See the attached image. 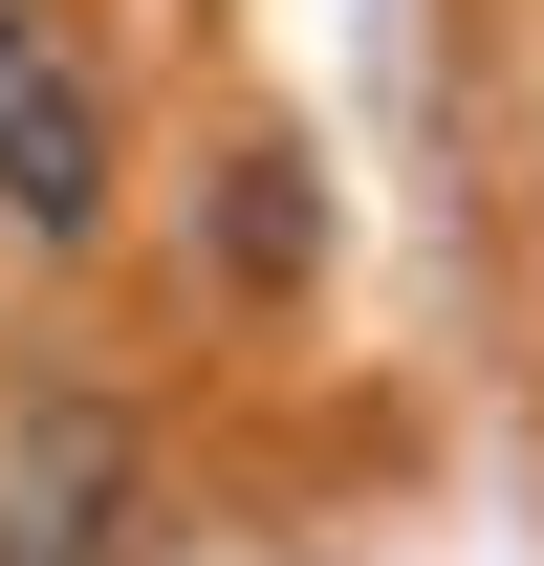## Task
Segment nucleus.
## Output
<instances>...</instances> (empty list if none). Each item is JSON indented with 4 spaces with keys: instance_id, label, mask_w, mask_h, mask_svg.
<instances>
[{
    "instance_id": "2",
    "label": "nucleus",
    "mask_w": 544,
    "mask_h": 566,
    "mask_svg": "<svg viewBox=\"0 0 544 566\" xmlns=\"http://www.w3.org/2000/svg\"><path fill=\"white\" fill-rule=\"evenodd\" d=\"M0 218L22 240H87L109 218V66H87L66 0H0Z\"/></svg>"
},
{
    "instance_id": "1",
    "label": "nucleus",
    "mask_w": 544,
    "mask_h": 566,
    "mask_svg": "<svg viewBox=\"0 0 544 566\" xmlns=\"http://www.w3.org/2000/svg\"><path fill=\"white\" fill-rule=\"evenodd\" d=\"M132 545H153V436L109 392L0 415V566H132Z\"/></svg>"
},
{
    "instance_id": "3",
    "label": "nucleus",
    "mask_w": 544,
    "mask_h": 566,
    "mask_svg": "<svg viewBox=\"0 0 544 566\" xmlns=\"http://www.w3.org/2000/svg\"><path fill=\"white\" fill-rule=\"evenodd\" d=\"M218 240H240V283H283V262H305V175H283V153H262V175H240V218H218Z\"/></svg>"
}]
</instances>
